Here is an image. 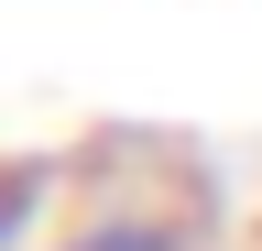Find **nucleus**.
<instances>
[{"instance_id":"1","label":"nucleus","mask_w":262,"mask_h":251,"mask_svg":"<svg viewBox=\"0 0 262 251\" xmlns=\"http://www.w3.org/2000/svg\"><path fill=\"white\" fill-rule=\"evenodd\" d=\"M55 251H208V240H196V218H175V208H88Z\"/></svg>"},{"instance_id":"2","label":"nucleus","mask_w":262,"mask_h":251,"mask_svg":"<svg viewBox=\"0 0 262 251\" xmlns=\"http://www.w3.org/2000/svg\"><path fill=\"white\" fill-rule=\"evenodd\" d=\"M44 208H55V164H11V197H0V251H33L44 240Z\"/></svg>"}]
</instances>
